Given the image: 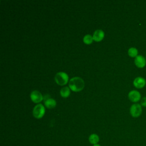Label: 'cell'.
<instances>
[{"mask_svg":"<svg viewBox=\"0 0 146 146\" xmlns=\"http://www.w3.org/2000/svg\"><path fill=\"white\" fill-rule=\"evenodd\" d=\"M68 86L72 91L74 92H79L83 89L84 87V82L80 77H74L70 80Z\"/></svg>","mask_w":146,"mask_h":146,"instance_id":"1","label":"cell"},{"mask_svg":"<svg viewBox=\"0 0 146 146\" xmlns=\"http://www.w3.org/2000/svg\"><path fill=\"white\" fill-rule=\"evenodd\" d=\"M55 80L58 84L64 86L68 82V76L64 72H59L56 73L55 76Z\"/></svg>","mask_w":146,"mask_h":146,"instance_id":"2","label":"cell"},{"mask_svg":"<svg viewBox=\"0 0 146 146\" xmlns=\"http://www.w3.org/2000/svg\"><path fill=\"white\" fill-rule=\"evenodd\" d=\"M44 107L41 104H38L36 105L33 110V115L36 119L42 118L44 116Z\"/></svg>","mask_w":146,"mask_h":146,"instance_id":"3","label":"cell"},{"mask_svg":"<svg viewBox=\"0 0 146 146\" xmlns=\"http://www.w3.org/2000/svg\"><path fill=\"white\" fill-rule=\"evenodd\" d=\"M129 112L133 117H138L142 113V106L137 103L133 104L131 106Z\"/></svg>","mask_w":146,"mask_h":146,"instance_id":"4","label":"cell"},{"mask_svg":"<svg viewBox=\"0 0 146 146\" xmlns=\"http://www.w3.org/2000/svg\"><path fill=\"white\" fill-rule=\"evenodd\" d=\"M30 98L31 100L35 103H39L43 99L42 94L37 90H34L31 92Z\"/></svg>","mask_w":146,"mask_h":146,"instance_id":"5","label":"cell"},{"mask_svg":"<svg viewBox=\"0 0 146 146\" xmlns=\"http://www.w3.org/2000/svg\"><path fill=\"white\" fill-rule=\"evenodd\" d=\"M129 99L134 103L139 102L141 99V94L137 90H132L131 91L128 95Z\"/></svg>","mask_w":146,"mask_h":146,"instance_id":"6","label":"cell"},{"mask_svg":"<svg viewBox=\"0 0 146 146\" xmlns=\"http://www.w3.org/2000/svg\"><path fill=\"white\" fill-rule=\"evenodd\" d=\"M135 65L140 68H142L144 67L146 65V59L143 55H138L135 58L134 60Z\"/></svg>","mask_w":146,"mask_h":146,"instance_id":"7","label":"cell"},{"mask_svg":"<svg viewBox=\"0 0 146 146\" xmlns=\"http://www.w3.org/2000/svg\"><path fill=\"white\" fill-rule=\"evenodd\" d=\"M133 84L136 88L140 89L145 86L146 84V80L144 78L141 76H138L134 79Z\"/></svg>","mask_w":146,"mask_h":146,"instance_id":"8","label":"cell"},{"mask_svg":"<svg viewBox=\"0 0 146 146\" xmlns=\"http://www.w3.org/2000/svg\"><path fill=\"white\" fill-rule=\"evenodd\" d=\"M104 36V33L102 30H96L92 36L93 39L96 42L101 41Z\"/></svg>","mask_w":146,"mask_h":146,"instance_id":"9","label":"cell"},{"mask_svg":"<svg viewBox=\"0 0 146 146\" xmlns=\"http://www.w3.org/2000/svg\"><path fill=\"white\" fill-rule=\"evenodd\" d=\"M44 103L45 106L48 108H52L55 107L56 104V102L55 100H54V99L51 98L45 100Z\"/></svg>","mask_w":146,"mask_h":146,"instance_id":"10","label":"cell"},{"mask_svg":"<svg viewBox=\"0 0 146 146\" xmlns=\"http://www.w3.org/2000/svg\"><path fill=\"white\" fill-rule=\"evenodd\" d=\"M88 140L90 143L92 145L98 144L99 141V137L96 133H92L88 137Z\"/></svg>","mask_w":146,"mask_h":146,"instance_id":"11","label":"cell"},{"mask_svg":"<svg viewBox=\"0 0 146 146\" xmlns=\"http://www.w3.org/2000/svg\"><path fill=\"white\" fill-rule=\"evenodd\" d=\"M60 94L63 98H67L70 94V90L68 87H63L60 91Z\"/></svg>","mask_w":146,"mask_h":146,"instance_id":"12","label":"cell"},{"mask_svg":"<svg viewBox=\"0 0 146 146\" xmlns=\"http://www.w3.org/2000/svg\"><path fill=\"white\" fill-rule=\"evenodd\" d=\"M128 54L130 57L136 58L138 55V50L135 47H131L128 50Z\"/></svg>","mask_w":146,"mask_h":146,"instance_id":"13","label":"cell"},{"mask_svg":"<svg viewBox=\"0 0 146 146\" xmlns=\"http://www.w3.org/2000/svg\"><path fill=\"white\" fill-rule=\"evenodd\" d=\"M93 37L92 36H91V35L90 34H87L86 35L84 38H83V42L85 43V44H91L92 41H93Z\"/></svg>","mask_w":146,"mask_h":146,"instance_id":"14","label":"cell"},{"mask_svg":"<svg viewBox=\"0 0 146 146\" xmlns=\"http://www.w3.org/2000/svg\"><path fill=\"white\" fill-rule=\"evenodd\" d=\"M140 105L142 107H146V96H145L141 99V102H140Z\"/></svg>","mask_w":146,"mask_h":146,"instance_id":"15","label":"cell"},{"mask_svg":"<svg viewBox=\"0 0 146 146\" xmlns=\"http://www.w3.org/2000/svg\"><path fill=\"white\" fill-rule=\"evenodd\" d=\"M92 146H101V145H99V144H95V145H92Z\"/></svg>","mask_w":146,"mask_h":146,"instance_id":"16","label":"cell"},{"mask_svg":"<svg viewBox=\"0 0 146 146\" xmlns=\"http://www.w3.org/2000/svg\"><path fill=\"white\" fill-rule=\"evenodd\" d=\"M145 59H146V55H145Z\"/></svg>","mask_w":146,"mask_h":146,"instance_id":"17","label":"cell"}]
</instances>
